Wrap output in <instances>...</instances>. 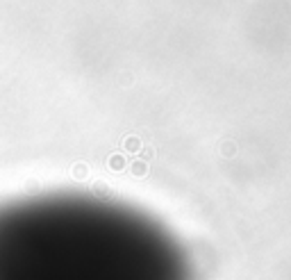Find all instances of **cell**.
Masks as SVG:
<instances>
[{
	"instance_id": "6da1fadb",
	"label": "cell",
	"mask_w": 291,
	"mask_h": 280,
	"mask_svg": "<svg viewBox=\"0 0 291 280\" xmlns=\"http://www.w3.org/2000/svg\"><path fill=\"white\" fill-rule=\"evenodd\" d=\"M125 148H128V151H137L139 148V139H128V142H125Z\"/></svg>"
},
{
	"instance_id": "7a4b0ae2",
	"label": "cell",
	"mask_w": 291,
	"mask_h": 280,
	"mask_svg": "<svg viewBox=\"0 0 291 280\" xmlns=\"http://www.w3.org/2000/svg\"><path fill=\"white\" fill-rule=\"evenodd\" d=\"M112 167L114 169H121V167H123V160H121V155H114V158H112Z\"/></svg>"
},
{
	"instance_id": "3957f363",
	"label": "cell",
	"mask_w": 291,
	"mask_h": 280,
	"mask_svg": "<svg viewBox=\"0 0 291 280\" xmlns=\"http://www.w3.org/2000/svg\"><path fill=\"white\" fill-rule=\"evenodd\" d=\"M134 173H137V176H141V173H146V167H143V164H134Z\"/></svg>"
}]
</instances>
